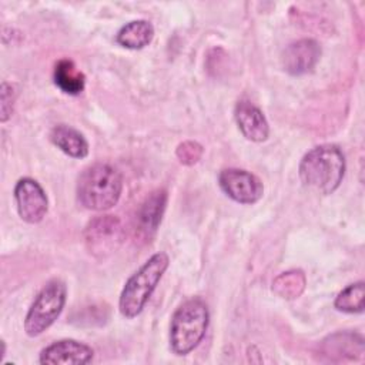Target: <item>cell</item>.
Here are the masks:
<instances>
[{
	"instance_id": "obj_1",
	"label": "cell",
	"mask_w": 365,
	"mask_h": 365,
	"mask_svg": "<svg viewBox=\"0 0 365 365\" xmlns=\"http://www.w3.org/2000/svg\"><path fill=\"white\" fill-rule=\"evenodd\" d=\"M298 171L305 187L319 194H331L342 182L345 157L338 145L321 144L302 157Z\"/></svg>"
},
{
	"instance_id": "obj_2",
	"label": "cell",
	"mask_w": 365,
	"mask_h": 365,
	"mask_svg": "<svg viewBox=\"0 0 365 365\" xmlns=\"http://www.w3.org/2000/svg\"><path fill=\"white\" fill-rule=\"evenodd\" d=\"M121 191L123 177L120 171L110 164H93L78 177L77 198L87 210H110L118 202Z\"/></svg>"
},
{
	"instance_id": "obj_3",
	"label": "cell",
	"mask_w": 365,
	"mask_h": 365,
	"mask_svg": "<svg viewBox=\"0 0 365 365\" xmlns=\"http://www.w3.org/2000/svg\"><path fill=\"white\" fill-rule=\"evenodd\" d=\"M168 264L165 252H155L125 281L118 299V309L124 318L131 319L141 314Z\"/></svg>"
},
{
	"instance_id": "obj_4",
	"label": "cell",
	"mask_w": 365,
	"mask_h": 365,
	"mask_svg": "<svg viewBox=\"0 0 365 365\" xmlns=\"http://www.w3.org/2000/svg\"><path fill=\"white\" fill-rule=\"evenodd\" d=\"M210 322L208 307L204 299L194 297L182 302L170 324V346L175 355H187L202 341Z\"/></svg>"
},
{
	"instance_id": "obj_5",
	"label": "cell",
	"mask_w": 365,
	"mask_h": 365,
	"mask_svg": "<svg viewBox=\"0 0 365 365\" xmlns=\"http://www.w3.org/2000/svg\"><path fill=\"white\" fill-rule=\"evenodd\" d=\"M67 298V287L61 279L48 281L34 298L24 318L29 336H38L60 317Z\"/></svg>"
},
{
	"instance_id": "obj_6",
	"label": "cell",
	"mask_w": 365,
	"mask_h": 365,
	"mask_svg": "<svg viewBox=\"0 0 365 365\" xmlns=\"http://www.w3.org/2000/svg\"><path fill=\"white\" fill-rule=\"evenodd\" d=\"M221 190L240 204H254L264 194L262 181L252 173L241 168H225L218 175Z\"/></svg>"
},
{
	"instance_id": "obj_7",
	"label": "cell",
	"mask_w": 365,
	"mask_h": 365,
	"mask_svg": "<svg viewBox=\"0 0 365 365\" xmlns=\"http://www.w3.org/2000/svg\"><path fill=\"white\" fill-rule=\"evenodd\" d=\"M123 232L120 220L113 215H103L88 222L84 240L93 255L104 257L118 248L123 241Z\"/></svg>"
},
{
	"instance_id": "obj_8",
	"label": "cell",
	"mask_w": 365,
	"mask_h": 365,
	"mask_svg": "<svg viewBox=\"0 0 365 365\" xmlns=\"http://www.w3.org/2000/svg\"><path fill=\"white\" fill-rule=\"evenodd\" d=\"M14 200L20 218L29 224L40 222L47 214V195L43 187L30 177H23L16 182Z\"/></svg>"
},
{
	"instance_id": "obj_9",
	"label": "cell",
	"mask_w": 365,
	"mask_h": 365,
	"mask_svg": "<svg viewBox=\"0 0 365 365\" xmlns=\"http://www.w3.org/2000/svg\"><path fill=\"white\" fill-rule=\"evenodd\" d=\"M94 356V351L87 344L76 339H60L46 346L38 356L44 365H84Z\"/></svg>"
},
{
	"instance_id": "obj_10",
	"label": "cell",
	"mask_w": 365,
	"mask_h": 365,
	"mask_svg": "<svg viewBox=\"0 0 365 365\" xmlns=\"http://www.w3.org/2000/svg\"><path fill=\"white\" fill-rule=\"evenodd\" d=\"M321 46L314 38H301L287 46L282 53V66L292 76L309 73L321 58Z\"/></svg>"
},
{
	"instance_id": "obj_11",
	"label": "cell",
	"mask_w": 365,
	"mask_h": 365,
	"mask_svg": "<svg viewBox=\"0 0 365 365\" xmlns=\"http://www.w3.org/2000/svg\"><path fill=\"white\" fill-rule=\"evenodd\" d=\"M234 117L242 135L254 143L268 138L269 125L264 113L250 100H240L234 108Z\"/></svg>"
},
{
	"instance_id": "obj_12",
	"label": "cell",
	"mask_w": 365,
	"mask_h": 365,
	"mask_svg": "<svg viewBox=\"0 0 365 365\" xmlns=\"http://www.w3.org/2000/svg\"><path fill=\"white\" fill-rule=\"evenodd\" d=\"M167 204V191L165 190H154L150 192L145 200L141 202L137 217H135V230L143 240H150L151 235L157 231L164 210Z\"/></svg>"
},
{
	"instance_id": "obj_13",
	"label": "cell",
	"mask_w": 365,
	"mask_h": 365,
	"mask_svg": "<svg viewBox=\"0 0 365 365\" xmlns=\"http://www.w3.org/2000/svg\"><path fill=\"white\" fill-rule=\"evenodd\" d=\"M51 143L64 154L73 158H84L88 155V143L86 137L67 124H57L50 131Z\"/></svg>"
},
{
	"instance_id": "obj_14",
	"label": "cell",
	"mask_w": 365,
	"mask_h": 365,
	"mask_svg": "<svg viewBox=\"0 0 365 365\" xmlns=\"http://www.w3.org/2000/svg\"><path fill=\"white\" fill-rule=\"evenodd\" d=\"M154 37V27L147 20H133L124 24L117 36L115 40L120 46L130 48V50H140L144 48L151 43Z\"/></svg>"
},
{
	"instance_id": "obj_15",
	"label": "cell",
	"mask_w": 365,
	"mask_h": 365,
	"mask_svg": "<svg viewBox=\"0 0 365 365\" xmlns=\"http://www.w3.org/2000/svg\"><path fill=\"white\" fill-rule=\"evenodd\" d=\"M53 78L54 84L66 94L77 96L84 90L86 77L70 58H61L56 63Z\"/></svg>"
},
{
	"instance_id": "obj_16",
	"label": "cell",
	"mask_w": 365,
	"mask_h": 365,
	"mask_svg": "<svg viewBox=\"0 0 365 365\" xmlns=\"http://www.w3.org/2000/svg\"><path fill=\"white\" fill-rule=\"evenodd\" d=\"M329 342L324 341V352L331 358L339 356L355 359L356 356L361 358L364 355V341L362 336L351 332L345 334H335L328 338Z\"/></svg>"
},
{
	"instance_id": "obj_17",
	"label": "cell",
	"mask_w": 365,
	"mask_h": 365,
	"mask_svg": "<svg viewBox=\"0 0 365 365\" xmlns=\"http://www.w3.org/2000/svg\"><path fill=\"white\" fill-rule=\"evenodd\" d=\"M334 307L345 314H361L365 308L364 281H358L345 287L335 298Z\"/></svg>"
},
{
	"instance_id": "obj_18",
	"label": "cell",
	"mask_w": 365,
	"mask_h": 365,
	"mask_svg": "<svg viewBox=\"0 0 365 365\" xmlns=\"http://www.w3.org/2000/svg\"><path fill=\"white\" fill-rule=\"evenodd\" d=\"M305 288V275L299 269L287 271L278 275L272 282V291L285 299H294L302 294Z\"/></svg>"
},
{
	"instance_id": "obj_19",
	"label": "cell",
	"mask_w": 365,
	"mask_h": 365,
	"mask_svg": "<svg viewBox=\"0 0 365 365\" xmlns=\"http://www.w3.org/2000/svg\"><path fill=\"white\" fill-rule=\"evenodd\" d=\"M0 103H1V107H0V121L4 123L10 118L11 113H13V106H14V101H16V90H14V86L7 83V81H3L1 83V88H0Z\"/></svg>"
},
{
	"instance_id": "obj_20",
	"label": "cell",
	"mask_w": 365,
	"mask_h": 365,
	"mask_svg": "<svg viewBox=\"0 0 365 365\" xmlns=\"http://www.w3.org/2000/svg\"><path fill=\"white\" fill-rule=\"evenodd\" d=\"M202 155V147L195 141H184L177 148V157L182 164L191 165L197 163Z\"/></svg>"
}]
</instances>
